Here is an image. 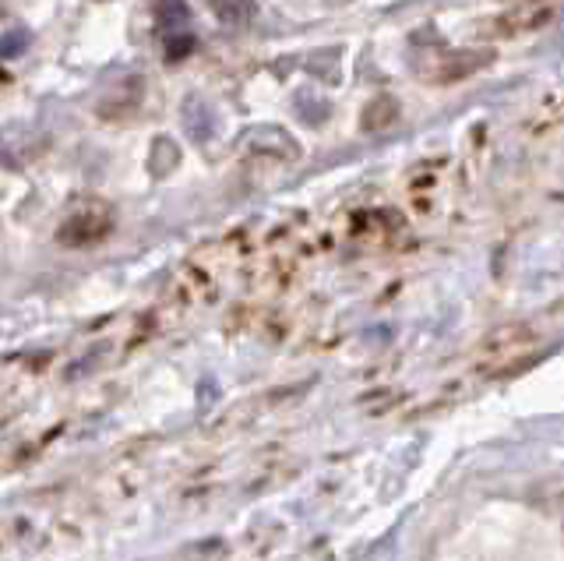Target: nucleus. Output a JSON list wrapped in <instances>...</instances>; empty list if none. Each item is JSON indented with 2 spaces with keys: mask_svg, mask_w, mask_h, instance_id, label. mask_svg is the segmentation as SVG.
<instances>
[{
  "mask_svg": "<svg viewBox=\"0 0 564 561\" xmlns=\"http://www.w3.org/2000/svg\"><path fill=\"white\" fill-rule=\"evenodd\" d=\"M113 205L106 202H85L82 209H75L64 219V226L57 230V240L67 247H85L103 240L113 230Z\"/></svg>",
  "mask_w": 564,
  "mask_h": 561,
  "instance_id": "obj_1",
  "label": "nucleus"
},
{
  "mask_svg": "<svg viewBox=\"0 0 564 561\" xmlns=\"http://www.w3.org/2000/svg\"><path fill=\"white\" fill-rule=\"evenodd\" d=\"M152 11H156L159 29L163 32H170V36L184 32V25H187V4L184 0H152Z\"/></svg>",
  "mask_w": 564,
  "mask_h": 561,
  "instance_id": "obj_2",
  "label": "nucleus"
},
{
  "mask_svg": "<svg viewBox=\"0 0 564 561\" xmlns=\"http://www.w3.org/2000/svg\"><path fill=\"white\" fill-rule=\"evenodd\" d=\"M395 113H399L395 99H388V96L374 99V103L367 106V113H364V128H367V131H385L388 124L395 120Z\"/></svg>",
  "mask_w": 564,
  "mask_h": 561,
  "instance_id": "obj_3",
  "label": "nucleus"
},
{
  "mask_svg": "<svg viewBox=\"0 0 564 561\" xmlns=\"http://www.w3.org/2000/svg\"><path fill=\"white\" fill-rule=\"evenodd\" d=\"M480 64H483V57H476V53H466V57H459V60H448L445 68H441V78H445V82H448V78H466L469 71L480 68Z\"/></svg>",
  "mask_w": 564,
  "mask_h": 561,
  "instance_id": "obj_4",
  "label": "nucleus"
},
{
  "mask_svg": "<svg viewBox=\"0 0 564 561\" xmlns=\"http://www.w3.org/2000/svg\"><path fill=\"white\" fill-rule=\"evenodd\" d=\"M25 46H29V32H8V36H0V57H18V53H25Z\"/></svg>",
  "mask_w": 564,
  "mask_h": 561,
  "instance_id": "obj_5",
  "label": "nucleus"
}]
</instances>
